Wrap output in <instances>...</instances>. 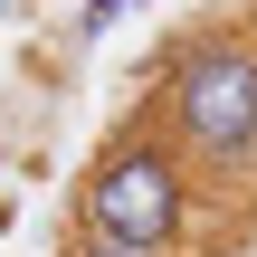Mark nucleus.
<instances>
[{"label":"nucleus","mask_w":257,"mask_h":257,"mask_svg":"<svg viewBox=\"0 0 257 257\" xmlns=\"http://www.w3.org/2000/svg\"><path fill=\"white\" fill-rule=\"evenodd\" d=\"M162 134L200 172H248L257 162V38L238 29H191L162 48Z\"/></svg>","instance_id":"f257e3e1"},{"label":"nucleus","mask_w":257,"mask_h":257,"mask_svg":"<svg viewBox=\"0 0 257 257\" xmlns=\"http://www.w3.org/2000/svg\"><path fill=\"white\" fill-rule=\"evenodd\" d=\"M76 229H86V238H124V248L181 257V238H191V162H181V143H172L153 114L124 124V134L86 162V181H76Z\"/></svg>","instance_id":"f03ea898"},{"label":"nucleus","mask_w":257,"mask_h":257,"mask_svg":"<svg viewBox=\"0 0 257 257\" xmlns=\"http://www.w3.org/2000/svg\"><path fill=\"white\" fill-rule=\"evenodd\" d=\"M57 257H162V248H124V238H86V229H76Z\"/></svg>","instance_id":"7ed1b4c3"},{"label":"nucleus","mask_w":257,"mask_h":257,"mask_svg":"<svg viewBox=\"0 0 257 257\" xmlns=\"http://www.w3.org/2000/svg\"><path fill=\"white\" fill-rule=\"evenodd\" d=\"M124 10H134V0H86V10H76V38H95V29H114Z\"/></svg>","instance_id":"20e7f679"}]
</instances>
